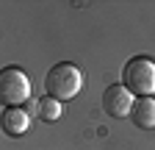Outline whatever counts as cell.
<instances>
[{"label":"cell","instance_id":"6","mask_svg":"<svg viewBox=\"0 0 155 150\" xmlns=\"http://www.w3.org/2000/svg\"><path fill=\"white\" fill-rule=\"evenodd\" d=\"M130 120L139 128H144V131L155 128V97H139V100L133 103Z\"/></svg>","mask_w":155,"mask_h":150},{"label":"cell","instance_id":"3","mask_svg":"<svg viewBox=\"0 0 155 150\" xmlns=\"http://www.w3.org/2000/svg\"><path fill=\"white\" fill-rule=\"evenodd\" d=\"M0 97L8 108L22 106L25 100H31V78L25 70L19 67H6L0 72Z\"/></svg>","mask_w":155,"mask_h":150},{"label":"cell","instance_id":"4","mask_svg":"<svg viewBox=\"0 0 155 150\" xmlns=\"http://www.w3.org/2000/svg\"><path fill=\"white\" fill-rule=\"evenodd\" d=\"M133 103H136V95H133L125 84H111V86L103 92V108H105V114L114 117V120L130 117Z\"/></svg>","mask_w":155,"mask_h":150},{"label":"cell","instance_id":"5","mask_svg":"<svg viewBox=\"0 0 155 150\" xmlns=\"http://www.w3.org/2000/svg\"><path fill=\"white\" fill-rule=\"evenodd\" d=\"M28 128H31V114H28L22 106L3 111V131H6L8 136H22Z\"/></svg>","mask_w":155,"mask_h":150},{"label":"cell","instance_id":"7","mask_svg":"<svg viewBox=\"0 0 155 150\" xmlns=\"http://www.w3.org/2000/svg\"><path fill=\"white\" fill-rule=\"evenodd\" d=\"M36 114H39L42 122H55L58 117H61V103L45 95L42 100H36Z\"/></svg>","mask_w":155,"mask_h":150},{"label":"cell","instance_id":"1","mask_svg":"<svg viewBox=\"0 0 155 150\" xmlns=\"http://www.w3.org/2000/svg\"><path fill=\"white\" fill-rule=\"evenodd\" d=\"M81 86H83V75L69 61H58L45 75V95L53 97V100H58V103L72 100L78 92H81Z\"/></svg>","mask_w":155,"mask_h":150},{"label":"cell","instance_id":"2","mask_svg":"<svg viewBox=\"0 0 155 150\" xmlns=\"http://www.w3.org/2000/svg\"><path fill=\"white\" fill-rule=\"evenodd\" d=\"M122 84L139 97L155 95V61L147 56H133L122 70Z\"/></svg>","mask_w":155,"mask_h":150}]
</instances>
